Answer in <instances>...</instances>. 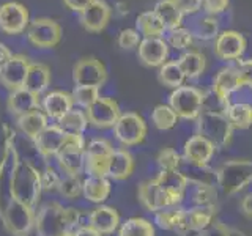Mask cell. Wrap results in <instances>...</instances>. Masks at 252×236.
<instances>
[{
  "label": "cell",
  "instance_id": "33",
  "mask_svg": "<svg viewBox=\"0 0 252 236\" xmlns=\"http://www.w3.org/2000/svg\"><path fill=\"white\" fill-rule=\"evenodd\" d=\"M177 63L185 73L186 79H195L202 76L207 68V57L199 51H185L178 57Z\"/></svg>",
  "mask_w": 252,
  "mask_h": 236
},
{
  "label": "cell",
  "instance_id": "31",
  "mask_svg": "<svg viewBox=\"0 0 252 236\" xmlns=\"http://www.w3.org/2000/svg\"><path fill=\"white\" fill-rule=\"evenodd\" d=\"M224 115L233 129H249L252 126V104L249 102H230Z\"/></svg>",
  "mask_w": 252,
  "mask_h": 236
},
{
  "label": "cell",
  "instance_id": "14",
  "mask_svg": "<svg viewBox=\"0 0 252 236\" xmlns=\"http://www.w3.org/2000/svg\"><path fill=\"white\" fill-rule=\"evenodd\" d=\"M241 88L243 85L235 65H227L224 68H220L216 73V76L213 77L211 93L224 107L230 104V98L233 96V93H236Z\"/></svg>",
  "mask_w": 252,
  "mask_h": 236
},
{
  "label": "cell",
  "instance_id": "55",
  "mask_svg": "<svg viewBox=\"0 0 252 236\" xmlns=\"http://www.w3.org/2000/svg\"><path fill=\"white\" fill-rule=\"evenodd\" d=\"M11 55H13V52L8 49L3 43H0V69H2V66L8 61V59H10Z\"/></svg>",
  "mask_w": 252,
  "mask_h": 236
},
{
  "label": "cell",
  "instance_id": "25",
  "mask_svg": "<svg viewBox=\"0 0 252 236\" xmlns=\"http://www.w3.org/2000/svg\"><path fill=\"white\" fill-rule=\"evenodd\" d=\"M6 106L10 114H13L14 117H22L33 112V110L41 109V98L26 88H19L16 91H10Z\"/></svg>",
  "mask_w": 252,
  "mask_h": 236
},
{
  "label": "cell",
  "instance_id": "37",
  "mask_svg": "<svg viewBox=\"0 0 252 236\" xmlns=\"http://www.w3.org/2000/svg\"><path fill=\"white\" fill-rule=\"evenodd\" d=\"M185 79H186V76L183 71H181L177 60L165 61L162 66H159V71H158V81H159L162 85L169 87V88H173V90L183 85Z\"/></svg>",
  "mask_w": 252,
  "mask_h": 236
},
{
  "label": "cell",
  "instance_id": "30",
  "mask_svg": "<svg viewBox=\"0 0 252 236\" xmlns=\"http://www.w3.org/2000/svg\"><path fill=\"white\" fill-rule=\"evenodd\" d=\"M110 191H112V186L106 177L89 175V178L84 179L82 195L92 203H102L110 195Z\"/></svg>",
  "mask_w": 252,
  "mask_h": 236
},
{
  "label": "cell",
  "instance_id": "23",
  "mask_svg": "<svg viewBox=\"0 0 252 236\" xmlns=\"http://www.w3.org/2000/svg\"><path fill=\"white\" fill-rule=\"evenodd\" d=\"M68 137H69L68 134L63 129H60L57 124H51L35 139V147L39 151V154L44 157L57 156L62 147L66 144Z\"/></svg>",
  "mask_w": 252,
  "mask_h": 236
},
{
  "label": "cell",
  "instance_id": "27",
  "mask_svg": "<svg viewBox=\"0 0 252 236\" xmlns=\"http://www.w3.org/2000/svg\"><path fill=\"white\" fill-rule=\"evenodd\" d=\"M134 157L128 149H114L107 165V178L122 181L131 177L134 172Z\"/></svg>",
  "mask_w": 252,
  "mask_h": 236
},
{
  "label": "cell",
  "instance_id": "24",
  "mask_svg": "<svg viewBox=\"0 0 252 236\" xmlns=\"http://www.w3.org/2000/svg\"><path fill=\"white\" fill-rule=\"evenodd\" d=\"M74 106L71 93L63 90H52L46 93L41 99V110L47 115V118L59 120L65 114H68Z\"/></svg>",
  "mask_w": 252,
  "mask_h": 236
},
{
  "label": "cell",
  "instance_id": "47",
  "mask_svg": "<svg viewBox=\"0 0 252 236\" xmlns=\"http://www.w3.org/2000/svg\"><path fill=\"white\" fill-rule=\"evenodd\" d=\"M236 71H238L240 81L243 87L252 88V59L248 60H238L236 61Z\"/></svg>",
  "mask_w": 252,
  "mask_h": 236
},
{
  "label": "cell",
  "instance_id": "32",
  "mask_svg": "<svg viewBox=\"0 0 252 236\" xmlns=\"http://www.w3.org/2000/svg\"><path fill=\"white\" fill-rule=\"evenodd\" d=\"M136 30L144 38H159L167 31L162 21L153 10L140 13L136 18Z\"/></svg>",
  "mask_w": 252,
  "mask_h": 236
},
{
  "label": "cell",
  "instance_id": "50",
  "mask_svg": "<svg viewBox=\"0 0 252 236\" xmlns=\"http://www.w3.org/2000/svg\"><path fill=\"white\" fill-rule=\"evenodd\" d=\"M197 236H232V228L225 227L222 222H211L207 228L197 233Z\"/></svg>",
  "mask_w": 252,
  "mask_h": 236
},
{
  "label": "cell",
  "instance_id": "54",
  "mask_svg": "<svg viewBox=\"0 0 252 236\" xmlns=\"http://www.w3.org/2000/svg\"><path fill=\"white\" fill-rule=\"evenodd\" d=\"M241 209L248 217H252V192L241 200Z\"/></svg>",
  "mask_w": 252,
  "mask_h": 236
},
{
  "label": "cell",
  "instance_id": "43",
  "mask_svg": "<svg viewBox=\"0 0 252 236\" xmlns=\"http://www.w3.org/2000/svg\"><path fill=\"white\" fill-rule=\"evenodd\" d=\"M71 96H73L74 104L87 109L99 98V88L98 87H89V85H76Z\"/></svg>",
  "mask_w": 252,
  "mask_h": 236
},
{
  "label": "cell",
  "instance_id": "5",
  "mask_svg": "<svg viewBox=\"0 0 252 236\" xmlns=\"http://www.w3.org/2000/svg\"><path fill=\"white\" fill-rule=\"evenodd\" d=\"M197 134L210 140L216 148H225L232 142L233 128L222 112L203 110L197 118Z\"/></svg>",
  "mask_w": 252,
  "mask_h": 236
},
{
  "label": "cell",
  "instance_id": "18",
  "mask_svg": "<svg viewBox=\"0 0 252 236\" xmlns=\"http://www.w3.org/2000/svg\"><path fill=\"white\" fill-rule=\"evenodd\" d=\"M110 18H112V8L106 0H94L82 13H79V22L90 33H99L104 30Z\"/></svg>",
  "mask_w": 252,
  "mask_h": 236
},
{
  "label": "cell",
  "instance_id": "34",
  "mask_svg": "<svg viewBox=\"0 0 252 236\" xmlns=\"http://www.w3.org/2000/svg\"><path fill=\"white\" fill-rule=\"evenodd\" d=\"M153 11L159 16V19L162 21V24L167 30L178 29L181 27V24H183L185 14L178 10V6L173 3L172 0H158Z\"/></svg>",
  "mask_w": 252,
  "mask_h": 236
},
{
  "label": "cell",
  "instance_id": "26",
  "mask_svg": "<svg viewBox=\"0 0 252 236\" xmlns=\"http://www.w3.org/2000/svg\"><path fill=\"white\" fill-rule=\"evenodd\" d=\"M89 225L101 235H110L120 227V214L115 208L101 205L89 214Z\"/></svg>",
  "mask_w": 252,
  "mask_h": 236
},
{
  "label": "cell",
  "instance_id": "44",
  "mask_svg": "<svg viewBox=\"0 0 252 236\" xmlns=\"http://www.w3.org/2000/svg\"><path fill=\"white\" fill-rule=\"evenodd\" d=\"M84 181L79 175H65L60 179V184L57 191L66 197V199H77L79 195H82Z\"/></svg>",
  "mask_w": 252,
  "mask_h": 236
},
{
  "label": "cell",
  "instance_id": "36",
  "mask_svg": "<svg viewBox=\"0 0 252 236\" xmlns=\"http://www.w3.org/2000/svg\"><path fill=\"white\" fill-rule=\"evenodd\" d=\"M189 30H191L194 38H199L202 41L216 39V36L219 35V21L216 16L205 14V16H200V18H197Z\"/></svg>",
  "mask_w": 252,
  "mask_h": 236
},
{
  "label": "cell",
  "instance_id": "40",
  "mask_svg": "<svg viewBox=\"0 0 252 236\" xmlns=\"http://www.w3.org/2000/svg\"><path fill=\"white\" fill-rule=\"evenodd\" d=\"M152 121H153L156 129L169 131V129L177 126L178 115L175 114V110H173L169 104H158L152 110Z\"/></svg>",
  "mask_w": 252,
  "mask_h": 236
},
{
  "label": "cell",
  "instance_id": "53",
  "mask_svg": "<svg viewBox=\"0 0 252 236\" xmlns=\"http://www.w3.org/2000/svg\"><path fill=\"white\" fill-rule=\"evenodd\" d=\"M73 235L74 236H102L99 232H96L90 225H82V227L76 228V230L73 232Z\"/></svg>",
  "mask_w": 252,
  "mask_h": 236
},
{
  "label": "cell",
  "instance_id": "45",
  "mask_svg": "<svg viewBox=\"0 0 252 236\" xmlns=\"http://www.w3.org/2000/svg\"><path fill=\"white\" fill-rule=\"evenodd\" d=\"M156 162H158V165H159V169L164 170V172L180 170L181 164H183L180 153L177 151V149H173V148L161 149L159 154H158V157H156Z\"/></svg>",
  "mask_w": 252,
  "mask_h": 236
},
{
  "label": "cell",
  "instance_id": "28",
  "mask_svg": "<svg viewBox=\"0 0 252 236\" xmlns=\"http://www.w3.org/2000/svg\"><path fill=\"white\" fill-rule=\"evenodd\" d=\"M51 85V69L44 63H30L24 88L41 98Z\"/></svg>",
  "mask_w": 252,
  "mask_h": 236
},
{
  "label": "cell",
  "instance_id": "1",
  "mask_svg": "<svg viewBox=\"0 0 252 236\" xmlns=\"http://www.w3.org/2000/svg\"><path fill=\"white\" fill-rule=\"evenodd\" d=\"M84 214L74 208H63L60 203H46L35 219V228L39 236H60L66 232L87 225L82 220Z\"/></svg>",
  "mask_w": 252,
  "mask_h": 236
},
{
  "label": "cell",
  "instance_id": "17",
  "mask_svg": "<svg viewBox=\"0 0 252 236\" xmlns=\"http://www.w3.org/2000/svg\"><path fill=\"white\" fill-rule=\"evenodd\" d=\"M170 47L167 41L159 38H142V41L137 47V57L142 65L148 68H159L169 59Z\"/></svg>",
  "mask_w": 252,
  "mask_h": 236
},
{
  "label": "cell",
  "instance_id": "3",
  "mask_svg": "<svg viewBox=\"0 0 252 236\" xmlns=\"http://www.w3.org/2000/svg\"><path fill=\"white\" fill-rule=\"evenodd\" d=\"M252 183V161L232 159L216 169V184L227 195H233L243 191Z\"/></svg>",
  "mask_w": 252,
  "mask_h": 236
},
{
  "label": "cell",
  "instance_id": "15",
  "mask_svg": "<svg viewBox=\"0 0 252 236\" xmlns=\"http://www.w3.org/2000/svg\"><path fill=\"white\" fill-rule=\"evenodd\" d=\"M30 14L27 6L19 2H6L0 5V30L6 35H19L27 30Z\"/></svg>",
  "mask_w": 252,
  "mask_h": 236
},
{
  "label": "cell",
  "instance_id": "8",
  "mask_svg": "<svg viewBox=\"0 0 252 236\" xmlns=\"http://www.w3.org/2000/svg\"><path fill=\"white\" fill-rule=\"evenodd\" d=\"M27 39L38 49H52L62 39V27L51 18H36L27 27Z\"/></svg>",
  "mask_w": 252,
  "mask_h": 236
},
{
  "label": "cell",
  "instance_id": "29",
  "mask_svg": "<svg viewBox=\"0 0 252 236\" xmlns=\"http://www.w3.org/2000/svg\"><path fill=\"white\" fill-rule=\"evenodd\" d=\"M47 120H49V118H47V115L41 109L33 110V112H30V114L18 117V128L26 137L35 140L39 134L49 126Z\"/></svg>",
  "mask_w": 252,
  "mask_h": 236
},
{
  "label": "cell",
  "instance_id": "49",
  "mask_svg": "<svg viewBox=\"0 0 252 236\" xmlns=\"http://www.w3.org/2000/svg\"><path fill=\"white\" fill-rule=\"evenodd\" d=\"M228 5H230V0H202L203 11L210 16H218L224 13Z\"/></svg>",
  "mask_w": 252,
  "mask_h": 236
},
{
  "label": "cell",
  "instance_id": "48",
  "mask_svg": "<svg viewBox=\"0 0 252 236\" xmlns=\"http://www.w3.org/2000/svg\"><path fill=\"white\" fill-rule=\"evenodd\" d=\"M60 177L59 173L55 172L51 165H47L44 169V172H41V186L46 191H54V189H59L60 184Z\"/></svg>",
  "mask_w": 252,
  "mask_h": 236
},
{
  "label": "cell",
  "instance_id": "19",
  "mask_svg": "<svg viewBox=\"0 0 252 236\" xmlns=\"http://www.w3.org/2000/svg\"><path fill=\"white\" fill-rule=\"evenodd\" d=\"M216 147L210 140L195 134L191 139L185 142L183 147V159L186 164L195 165V167H207L215 157Z\"/></svg>",
  "mask_w": 252,
  "mask_h": 236
},
{
  "label": "cell",
  "instance_id": "41",
  "mask_svg": "<svg viewBox=\"0 0 252 236\" xmlns=\"http://www.w3.org/2000/svg\"><path fill=\"white\" fill-rule=\"evenodd\" d=\"M183 212H185V208H181V206L164 208L161 211L155 212V224L159 228H162V230L175 232L181 222Z\"/></svg>",
  "mask_w": 252,
  "mask_h": 236
},
{
  "label": "cell",
  "instance_id": "39",
  "mask_svg": "<svg viewBox=\"0 0 252 236\" xmlns=\"http://www.w3.org/2000/svg\"><path fill=\"white\" fill-rule=\"evenodd\" d=\"M191 186V200L195 206H213L218 199V191L215 184L207 183H189Z\"/></svg>",
  "mask_w": 252,
  "mask_h": 236
},
{
  "label": "cell",
  "instance_id": "20",
  "mask_svg": "<svg viewBox=\"0 0 252 236\" xmlns=\"http://www.w3.org/2000/svg\"><path fill=\"white\" fill-rule=\"evenodd\" d=\"M216 214V206H194L188 208L183 212V217H181V222L178 228L175 230L177 235L180 236H186L189 232H202L203 228H207Z\"/></svg>",
  "mask_w": 252,
  "mask_h": 236
},
{
  "label": "cell",
  "instance_id": "35",
  "mask_svg": "<svg viewBox=\"0 0 252 236\" xmlns=\"http://www.w3.org/2000/svg\"><path fill=\"white\" fill-rule=\"evenodd\" d=\"M57 126L60 129L65 131L68 136H82L84 131L89 126L85 110L71 109L68 114H65L62 118L57 120Z\"/></svg>",
  "mask_w": 252,
  "mask_h": 236
},
{
  "label": "cell",
  "instance_id": "6",
  "mask_svg": "<svg viewBox=\"0 0 252 236\" xmlns=\"http://www.w3.org/2000/svg\"><path fill=\"white\" fill-rule=\"evenodd\" d=\"M2 217L3 227L6 228V232L13 236H29L30 232L35 227V219L36 214L33 212V208L29 205H24L18 200H14L13 197L8 203L5 205V208L0 212Z\"/></svg>",
  "mask_w": 252,
  "mask_h": 236
},
{
  "label": "cell",
  "instance_id": "22",
  "mask_svg": "<svg viewBox=\"0 0 252 236\" xmlns=\"http://www.w3.org/2000/svg\"><path fill=\"white\" fill-rule=\"evenodd\" d=\"M155 181L158 183V186L169 195V199L173 202V205L180 206V203L183 202L186 195V189L189 184V181L186 179L183 173L180 170H173V172L161 170V173L155 178Z\"/></svg>",
  "mask_w": 252,
  "mask_h": 236
},
{
  "label": "cell",
  "instance_id": "11",
  "mask_svg": "<svg viewBox=\"0 0 252 236\" xmlns=\"http://www.w3.org/2000/svg\"><path fill=\"white\" fill-rule=\"evenodd\" d=\"M85 115L89 124L98 129L114 128L117 120L120 118V106L112 98H102L99 96L90 107L85 109Z\"/></svg>",
  "mask_w": 252,
  "mask_h": 236
},
{
  "label": "cell",
  "instance_id": "9",
  "mask_svg": "<svg viewBox=\"0 0 252 236\" xmlns=\"http://www.w3.org/2000/svg\"><path fill=\"white\" fill-rule=\"evenodd\" d=\"M59 167L65 175H81L85 169V142L82 136H69L57 153Z\"/></svg>",
  "mask_w": 252,
  "mask_h": 236
},
{
  "label": "cell",
  "instance_id": "21",
  "mask_svg": "<svg viewBox=\"0 0 252 236\" xmlns=\"http://www.w3.org/2000/svg\"><path fill=\"white\" fill-rule=\"evenodd\" d=\"M137 197H139V202L142 203V206L152 212H158L164 208L175 206L173 202L169 199V195L158 186L155 179L144 181L137 189Z\"/></svg>",
  "mask_w": 252,
  "mask_h": 236
},
{
  "label": "cell",
  "instance_id": "4",
  "mask_svg": "<svg viewBox=\"0 0 252 236\" xmlns=\"http://www.w3.org/2000/svg\"><path fill=\"white\" fill-rule=\"evenodd\" d=\"M207 91L197 87L181 85L175 88L169 96V106L175 110L178 118L183 120H197L203 112Z\"/></svg>",
  "mask_w": 252,
  "mask_h": 236
},
{
  "label": "cell",
  "instance_id": "16",
  "mask_svg": "<svg viewBox=\"0 0 252 236\" xmlns=\"http://www.w3.org/2000/svg\"><path fill=\"white\" fill-rule=\"evenodd\" d=\"M29 66H30V60L26 55L13 54L2 66V69H0V84L10 91L24 88L27 73H29Z\"/></svg>",
  "mask_w": 252,
  "mask_h": 236
},
{
  "label": "cell",
  "instance_id": "56",
  "mask_svg": "<svg viewBox=\"0 0 252 236\" xmlns=\"http://www.w3.org/2000/svg\"><path fill=\"white\" fill-rule=\"evenodd\" d=\"M60 236H74V235H73V232H66V233H63Z\"/></svg>",
  "mask_w": 252,
  "mask_h": 236
},
{
  "label": "cell",
  "instance_id": "12",
  "mask_svg": "<svg viewBox=\"0 0 252 236\" xmlns=\"http://www.w3.org/2000/svg\"><path fill=\"white\" fill-rule=\"evenodd\" d=\"M248 41L238 30H224L219 31L215 39V54L222 61H238L246 52Z\"/></svg>",
  "mask_w": 252,
  "mask_h": 236
},
{
  "label": "cell",
  "instance_id": "10",
  "mask_svg": "<svg viewBox=\"0 0 252 236\" xmlns=\"http://www.w3.org/2000/svg\"><path fill=\"white\" fill-rule=\"evenodd\" d=\"M114 153V147L107 139H93L85 145V170L93 177L107 178L109 159Z\"/></svg>",
  "mask_w": 252,
  "mask_h": 236
},
{
  "label": "cell",
  "instance_id": "51",
  "mask_svg": "<svg viewBox=\"0 0 252 236\" xmlns=\"http://www.w3.org/2000/svg\"><path fill=\"white\" fill-rule=\"evenodd\" d=\"M178 6V10L186 14H195L202 8V0H172Z\"/></svg>",
  "mask_w": 252,
  "mask_h": 236
},
{
  "label": "cell",
  "instance_id": "13",
  "mask_svg": "<svg viewBox=\"0 0 252 236\" xmlns=\"http://www.w3.org/2000/svg\"><path fill=\"white\" fill-rule=\"evenodd\" d=\"M73 81L76 85H89L101 88L107 81V69L101 60L94 57H85L73 66Z\"/></svg>",
  "mask_w": 252,
  "mask_h": 236
},
{
  "label": "cell",
  "instance_id": "38",
  "mask_svg": "<svg viewBox=\"0 0 252 236\" xmlns=\"http://www.w3.org/2000/svg\"><path fill=\"white\" fill-rule=\"evenodd\" d=\"M118 236H155V225L144 217H129L118 227Z\"/></svg>",
  "mask_w": 252,
  "mask_h": 236
},
{
  "label": "cell",
  "instance_id": "46",
  "mask_svg": "<svg viewBox=\"0 0 252 236\" xmlns=\"http://www.w3.org/2000/svg\"><path fill=\"white\" fill-rule=\"evenodd\" d=\"M140 41H142V35L136 29H125L118 33V38H117V43L123 51L136 49V47H139Z\"/></svg>",
  "mask_w": 252,
  "mask_h": 236
},
{
  "label": "cell",
  "instance_id": "7",
  "mask_svg": "<svg viewBox=\"0 0 252 236\" xmlns=\"http://www.w3.org/2000/svg\"><path fill=\"white\" fill-rule=\"evenodd\" d=\"M115 139L123 147H134L144 142L147 136V123L137 112H125L114 126Z\"/></svg>",
  "mask_w": 252,
  "mask_h": 236
},
{
  "label": "cell",
  "instance_id": "52",
  "mask_svg": "<svg viewBox=\"0 0 252 236\" xmlns=\"http://www.w3.org/2000/svg\"><path fill=\"white\" fill-rule=\"evenodd\" d=\"M62 2L68 10L74 13H82L92 2H94V0H62Z\"/></svg>",
  "mask_w": 252,
  "mask_h": 236
},
{
  "label": "cell",
  "instance_id": "42",
  "mask_svg": "<svg viewBox=\"0 0 252 236\" xmlns=\"http://www.w3.org/2000/svg\"><path fill=\"white\" fill-rule=\"evenodd\" d=\"M165 33H167V36L164 39L167 41L169 47H172V49H175V51H186V49H189V46H191L194 41L191 30L186 27L167 30Z\"/></svg>",
  "mask_w": 252,
  "mask_h": 236
},
{
  "label": "cell",
  "instance_id": "2",
  "mask_svg": "<svg viewBox=\"0 0 252 236\" xmlns=\"http://www.w3.org/2000/svg\"><path fill=\"white\" fill-rule=\"evenodd\" d=\"M41 191V172H38L30 162L18 159L13 151V165L10 172V195L14 200L33 208L39 200Z\"/></svg>",
  "mask_w": 252,
  "mask_h": 236
}]
</instances>
